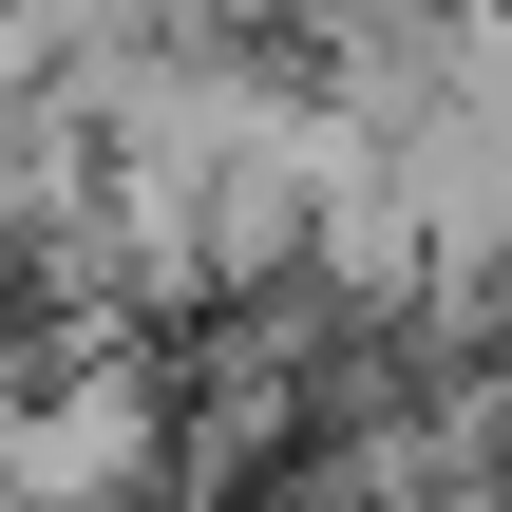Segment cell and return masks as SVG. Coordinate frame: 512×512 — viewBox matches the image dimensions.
<instances>
[{"label":"cell","instance_id":"obj_1","mask_svg":"<svg viewBox=\"0 0 512 512\" xmlns=\"http://www.w3.org/2000/svg\"><path fill=\"white\" fill-rule=\"evenodd\" d=\"M0 475H19V512H171L190 494L171 361L133 323H57V361L0 399Z\"/></svg>","mask_w":512,"mask_h":512}]
</instances>
